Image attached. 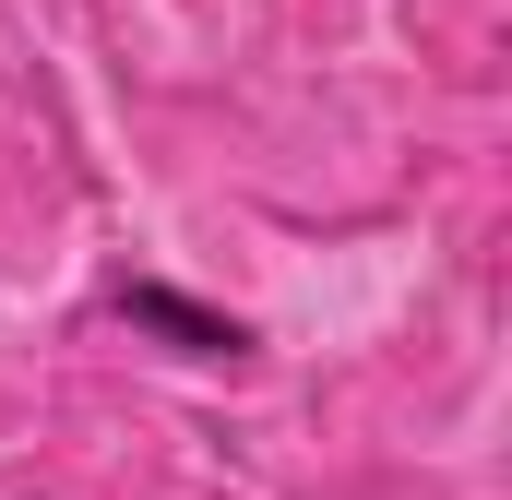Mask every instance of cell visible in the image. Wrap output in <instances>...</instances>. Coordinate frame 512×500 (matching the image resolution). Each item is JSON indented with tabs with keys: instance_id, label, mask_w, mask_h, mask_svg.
<instances>
[{
	"instance_id": "6da1fadb",
	"label": "cell",
	"mask_w": 512,
	"mask_h": 500,
	"mask_svg": "<svg viewBox=\"0 0 512 500\" xmlns=\"http://www.w3.org/2000/svg\"><path fill=\"white\" fill-rule=\"evenodd\" d=\"M120 310L131 334H155V346H179V358H251L262 334L239 322V310H215V298H191V286H167V274H120Z\"/></svg>"
}]
</instances>
